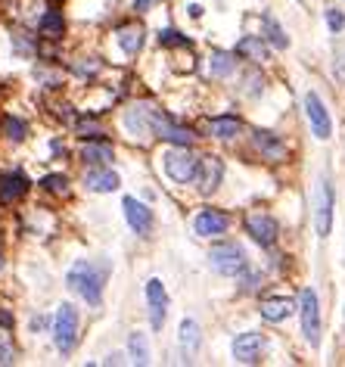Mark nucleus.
<instances>
[{
    "label": "nucleus",
    "instance_id": "nucleus-1",
    "mask_svg": "<svg viewBox=\"0 0 345 367\" xmlns=\"http://www.w3.org/2000/svg\"><path fill=\"white\" fill-rule=\"evenodd\" d=\"M66 284H69V290H75L84 302H88V305H93V308L103 305V277L97 274V268H93L90 262L72 264V268H69Z\"/></svg>",
    "mask_w": 345,
    "mask_h": 367
},
{
    "label": "nucleus",
    "instance_id": "nucleus-2",
    "mask_svg": "<svg viewBox=\"0 0 345 367\" xmlns=\"http://www.w3.org/2000/svg\"><path fill=\"white\" fill-rule=\"evenodd\" d=\"M209 262H211V268H215L218 274H224V277H233V274H242V271H246V252H242L237 243L211 246Z\"/></svg>",
    "mask_w": 345,
    "mask_h": 367
},
{
    "label": "nucleus",
    "instance_id": "nucleus-3",
    "mask_svg": "<svg viewBox=\"0 0 345 367\" xmlns=\"http://www.w3.org/2000/svg\"><path fill=\"white\" fill-rule=\"evenodd\" d=\"M53 342H57L59 352H72L78 342V311L75 305L62 302L57 311V321H53Z\"/></svg>",
    "mask_w": 345,
    "mask_h": 367
},
{
    "label": "nucleus",
    "instance_id": "nucleus-4",
    "mask_svg": "<svg viewBox=\"0 0 345 367\" xmlns=\"http://www.w3.org/2000/svg\"><path fill=\"white\" fill-rule=\"evenodd\" d=\"M150 131L156 137H162V140H168V144H175V146H190L193 144V131L190 128H184V124H177V122H171L168 115H162L156 106H150Z\"/></svg>",
    "mask_w": 345,
    "mask_h": 367
},
{
    "label": "nucleus",
    "instance_id": "nucleus-5",
    "mask_svg": "<svg viewBox=\"0 0 345 367\" xmlns=\"http://www.w3.org/2000/svg\"><path fill=\"white\" fill-rule=\"evenodd\" d=\"M196 165H199V156H193L187 146H175L165 156V175L177 184H187L196 177Z\"/></svg>",
    "mask_w": 345,
    "mask_h": 367
},
{
    "label": "nucleus",
    "instance_id": "nucleus-6",
    "mask_svg": "<svg viewBox=\"0 0 345 367\" xmlns=\"http://www.w3.org/2000/svg\"><path fill=\"white\" fill-rule=\"evenodd\" d=\"M302 333L311 346H320V308H317V293L302 290Z\"/></svg>",
    "mask_w": 345,
    "mask_h": 367
},
{
    "label": "nucleus",
    "instance_id": "nucleus-7",
    "mask_svg": "<svg viewBox=\"0 0 345 367\" xmlns=\"http://www.w3.org/2000/svg\"><path fill=\"white\" fill-rule=\"evenodd\" d=\"M305 112H308V122H311V131H315V137L327 140V137L333 134L330 112H327L324 100H320L315 91H311V93H305Z\"/></svg>",
    "mask_w": 345,
    "mask_h": 367
},
{
    "label": "nucleus",
    "instance_id": "nucleus-8",
    "mask_svg": "<svg viewBox=\"0 0 345 367\" xmlns=\"http://www.w3.org/2000/svg\"><path fill=\"white\" fill-rule=\"evenodd\" d=\"M224 177V165L218 156H202L199 165H196V177L193 181H199V193L202 197H209V193L218 190V184H221Z\"/></svg>",
    "mask_w": 345,
    "mask_h": 367
},
{
    "label": "nucleus",
    "instance_id": "nucleus-9",
    "mask_svg": "<svg viewBox=\"0 0 345 367\" xmlns=\"http://www.w3.org/2000/svg\"><path fill=\"white\" fill-rule=\"evenodd\" d=\"M122 209H124V221L131 224V231L140 233V237H150V231H153V212L150 209H146L144 202H137L134 197H124Z\"/></svg>",
    "mask_w": 345,
    "mask_h": 367
},
{
    "label": "nucleus",
    "instance_id": "nucleus-10",
    "mask_svg": "<svg viewBox=\"0 0 345 367\" xmlns=\"http://www.w3.org/2000/svg\"><path fill=\"white\" fill-rule=\"evenodd\" d=\"M264 352V337L262 333H242V337L233 339V358L240 364H258Z\"/></svg>",
    "mask_w": 345,
    "mask_h": 367
},
{
    "label": "nucleus",
    "instance_id": "nucleus-11",
    "mask_svg": "<svg viewBox=\"0 0 345 367\" xmlns=\"http://www.w3.org/2000/svg\"><path fill=\"white\" fill-rule=\"evenodd\" d=\"M146 305H150V324L159 330L168 315V293L162 286V280H150L146 284Z\"/></svg>",
    "mask_w": 345,
    "mask_h": 367
},
{
    "label": "nucleus",
    "instance_id": "nucleus-12",
    "mask_svg": "<svg viewBox=\"0 0 345 367\" xmlns=\"http://www.w3.org/2000/svg\"><path fill=\"white\" fill-rule=\"evenodd\" d=\"M317 212H315V224H317V233L327 237L330 233V224H333V190L327 181H320L317 187Z\"/></svg>",
    "mask_w": 345,
    "mask_h": 367
},
{
    "label": "nucleus",
    "instance_id": "nucleus-13",
    "mask_svg": "<svg viewBox=\"0 0 345 367\" xmlns=\"http://www.w3.org/2000/svg\"><path fill=\"white\" fill-rule=\"evenodd\" d=\"M246 231H249V237L262 246H271L274 240H277V221H274L271 215H262V212L246 218Z\"/></svg>",
    "mask_w": 345,
    "mask_h": 367
},
{
    "label": "nucleus",
    "instance_id": "nucleus-14",
    "mask_svg": "<svg viewBox=\"0 0 345 367\" xmlns=\"http://www.w3.org/2000/svg\"><path fill=\"white\" fill-rule=\"evenodd\" d=\"M227 224H230V218H227L224 212H218V209H206V212L196 215L193 231L199 233V237H218V233L227 231Z\"/></svg>",
    "mask_w": 345,
    "mask_h": 367
},
{
    "label": "nucleus",
    "instance_id": "nucleus-15",
    "mask_svg": "<svg viewBox=\"0 0 345 367\" xmlns=\"http://www.w3.org/2000/svg\"><path fill=\"white\" fill-rule=\"evenodd\" d=\"M25 190H28V177L22 171L0 177V202H16L19 197H25Z\"/></svg>",
    "mask_w": 345,
    "mask_h": 367
},
{
    "label": "nucleus",
    "instance_id": "nucleus-16",
    "mask_svg": "<svg viewBox=\"0 0 345 367\" xmlns=\"http://www.w3.org/2000/svg\"><path fill=\"white\" fill-rule=\"evenodd\" d=\"M252 140H255V146H258V153L264 156V159H283L286 156V146H283V140L280 137H274L271 131H255L252 134Z\"/></svg>",
    "mask_w": 345,
    "mask_h": 367
},
{
    "label": "nucleus",
    "instance_id": "nucleus-17",
    "mask_svg": "<svg viewBox=\"0 0 345 367\" xmlns=\"http://www.w3.org/2000/svg\"><path fill=\"white\" fill-rule=\"evenodd\" d=\"M296 311V302L286 299V296H274V299H264L262 302V318H268V321H286L289 315Z\"/></svg>",
    "mask_w": 345,
    "mask_h": 367
},
{
    "label": "nucleus",
    "instance_id": "nucleus-18",
    "mask_svg": "<svg viewBox=\"0 0 345 367\" xmlns=\"http://www.w3.org/2000/svg\"><path fill=\"white\" fill-rule=\"evenodd\" d=\"M84 184H88V190H93V193H112V190H119V175H115V171H106V168H93V171H88Z\"/></svg>",
    "mask_w": 345,
    "mask_h": 367
},
{
    "label": "nucleus",
    "instance_id": "nucleus-19",
    "mask_svg": "<svg viewBox=\"0 0 345 367\" xmlns=\"http://www.w3.org/2000/svg\"><path fill=\"white\" fill-rule=\"evenodd\" d=\"M81 159L90 165H106V162H112V146L106 140H88L81 146Z\"/></svg>",
    "mask_w": 345,
    "mask_h": 367
},
{
    "label": "nucleus",
    "instance_id": "nucleus-20",
    "mask_svg": "<svg viewBox=\"0 0 345 367\" xmlns=\"http://www.w3.org/2000/svg\"><path fill=\"white\" fill-rule=\"evenodd\" d=\"M262 25H264V37H268V41H271L274 47H277V50H286V47H289V37L283 35L280 22L274 19L271 13H264V16H262Z\"/></svg>",
    "mask_w": 345,
    "mask_h": 367
},
{
    "label": "nucleus",
    "instance_id": "nucleus-21",
    "mask_svg": "<svg viewBox=\"0 0 345 367\" xmlns=\"http://www.w3.org/2000/svg\"><path fill=\"white\" fill-rule=\"evenodd\" d=\"M119 47L124 53H137L144 47V28L140 25H124L119 28Z\"/></svg>",
    "mask_w": 345,
    "mask_h": 367
},
{
    "label": "nucleus",
    "instance_id": "nucleus-22",
    "mask_svg": "<svg viewBox=\"0 0 345 367\" xmlns=\"http://www.w3.org/2000/svg\"><path fill=\"white\" fill-rule=\"evenodd\" d=\"M237 53H240V57L255 59V62L268 59V47H264L262 37H242V41L237 44Z\"/></svg>",
    "mask_w": 345,
    "mask_h": 367
},
{
    "label": "nucleus",
    "instance_id": "nucleus-23",
    "mask_svg": "<svg viewBox=\"0 0 345 367\" xmlns=\"http://www.w3.org/2000/svg\"><path fill=\"white\" fill-rule=\"evenodd\" d=\"M180 349H184V355H196V349H199V324L196 321L180 324Z\"/></svg>",
    "mask_w": 345,
    "mask_h": 367
},
{
    "label": "nucleus",
    "instance_id": "nucleus-24",
    "mask_svg": "<svg viewBox=\"0 0 345 367\" xmlns=\"http://www.w3.org/2000/svg\"><path fill=\"white\" fill-rule=\"evenodd\" d=\"M128 355L134 364H150V346H146L144 333H131L128 337Z\"/></svg>",
    "mask_w": 345,
    "mask_h": 367
},
{
    "label": "nucleus",
    "instance_id": "nucleus-25",
    "mask_svg": "<svg viewBox=\"0 0 345 367\" xmlns=\"http://www.w3.org/2000/svg\"><path fill=\"white\" fill-rule=\"evenodd\" d=\"M240 119H230V115H227V119H211L209 122V131L215 137H221V140H230L233 134H240Z\"/></svg>",
    "mask_w": 345,
    "mask_h": 367
},
{
    "label": "nucleus",
    "instance_id": "nucleus-26",
    "mask_svg": "<svg viewBox=\"0 0 345 367\" xmlns=\"http://www.w3.org/2000/svg\"><path fill=\"white\" fill-rule=\"evenodd\" d=\"M62 31H66V22H62V16H59L57 10L44 13V19H41V35H47V37H62Z\"/></svg>",
    "mask_w": 345,
    "mask_h": 367
},
{
    "label": "nucleus",
    "instance_id": "nucleus-27",
    "mask_svg": "<svg viewBox=\"0 0 345 367\" xmlns=\"http://www.w3.org/2000/svg\"><path fill=\"white\" fill-rule=\"evenodd\" d=\"M230 72H233V57H230V53H221V50L211 53V75L224 78V75H230Z\"/></svg>",
    "mask_w": 345,
    "mask_h": 367
},
{
    "label": "nucleus",
    "instance_id": "nucleus-28",
    "mask_svg": "<svg viewBox=\"0 0 345 367\" xmlns=\"http://www.w3.org/2000/svg\"><path fill=\"white\" fill-rule=\"evenodd\" d=\"M4 128H6V137L16 140V144H19V140H25V134H28V124L22 122V119H16V115H6Z\"/></svg>",
    "mask_w": 345,
    "mask_h": 367
},
{
    "label": "nucleus",
    "instance_id": "nucleus-29",
    "mask_svg": "<svg viewBox=\"0 0 345 367\" xmlns=\"http://www.w3.org/2000/svg\"><path fill=\"white\" fill-rule=\"evenodd\" d=\"M75 134L81 137H103V124L97 119H75Z\"/></svg>",
    "mask_w": 345,
    "mask_h": 367
},
{
    "label": "nucleus",
    "instance_id": "nucleus-30",
    "mask_svg": "<svg viewBox=\"0 0 345 367\" xmlns=\"http://www.w3.org/2000/svg\"><path fill=\"white\" fill-rule=\"evenodd\" d=\"M41 184L47 187V190L59 193V197H66V193H69V181H66V177H62V175H47Z\"/></svg>",
    "mask_w": 345,
    "mask_h": 367
},
{
    "label": "nucleus",
    "instance_id": "nucleus-31",
    "mask_svg": "<svg viewBox=\"0 0 345 367\" xmlns=\"http://www.w3.org/2000/svg\"><path fill=\"white\" fill-rule=\"evenodd\" d=\"M159 41L165 44V47H190V41H187V37L180 35V31H175V28H165V31H162Z\"/></svg>",
    "mask_w": 345,
    "mask_h": 367
},
{
    "label": "nucleus",
    "instance_id": "nucleus-32",
    "mask_svg": "<svg viewBox=\"0 0 345 367\" xmlns=\"http://www.w3.org/2000/svg\"><path fill=\"white\" fill-rule=\"evenodd\" d=\"M327 25H330L333 31H339V28L345 25V16H342L339 10H330V13H327Z\"/></svg>",
    "mask_w": 345,
    "mask_h": 367
},
{
    "label": "nucleus",
    "instance_id": "nucleus-33",
    "mask_svg": "<svg viewBox=\"0 0 345 367\" xmlns=\"http://www.w3.org/2000/svg\"><path fill=\"white\" fill-rule=\"evenodd\" d=\"M0 364H13V349L6 339H0Z\"/></svg>",
    "mask_w": 345,
    "mask_h": 367
},
{
    "label": "nucleus",
    "instance_id": "nucleus-34",
    "mask_svg": "<svg viewBox=\"0 0 345 367\" xmlns=\"http://www.w3.org/2000/svg\"><path fill=\"white\" fill-rule=\"evenodd\" d=\"M153 4H159V0H137V4H134V10L146 13V6H153Z\"/></svg>",
    "mask_w": 345,
    "mask_h": 367
},
{
    "label": "nucleus",
    "instance_id": "nucleus-35",
    "mask_svg": "<svg viewBox=\"0 0 345 367\" xmlns=\"http://www.w3.org/2000/svg\"><path fill=\"white\" fill-rule=\"evenodd\" d=\"M0 321H4V327H10V324H13V318L6 315V311H0Z\"/></svg>",
    "mask_w": 345,
    "mask_h": 367
},
{
    "label": "nucleus",
    "instance_id": "nucleus-36",
    "mask_svg": "<svg viewBox=\"0 0 345 367\" xmlns=\"http://www.w3.org/2000/svg\"><path fill=\"white\" fill-rule=\"evenodd\" d=\"M0 268H4V255H0Z\"/></svg>",
    "mask_w": 345,
    "mask_h": 367
}]
</instances>
